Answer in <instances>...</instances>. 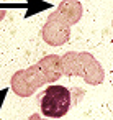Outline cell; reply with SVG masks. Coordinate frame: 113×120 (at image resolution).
<instances>
[{
	"label": "cell",
	"mask_w": 113,
	"mask_h": 120,
	"mask_svg": "<svg viewBox=\"0 0 113 120\" xmlns=\"http://www.w3.org/2000/svg\"><path fill=\"white\" fill-rule=\"evenodd\" d=\"M62 66L66 76H80L87 84L98 86L105 79L102 64L95 59L93 54L82 51H69L62 56Z\"/></svg>",
	"instance_id": "obj_1"
},
{
	"label": "cell",
	"mask_w": 113,
	"mask_h": 120,
	"mask_svg": "<svg viewBox=\"0 0 113 120\" xmlns=\"http://www.w3.org/2000/svg\"><path fill=\"white\" fill-rule=\"evenodd\" d=\"M44 84H48V81L38 63L26 69L17 71L10 79V89L18 97H30Z\"/></svg>",
	"instance_id": "obj_2"
},
{
	"label": "cell",
	"mask_w": 113,
	"mask_h": 120,
	"mask_svg": "<svg viewBox=\"0 0 113 120\" xmlns=\"http://www.w3.org/2000/svg\"><path fill=\"white\" fill-rule=\"evenodd\" d=\"M71 92L64 86H49L41 97V113L48 118H61L69 112Z\"/></svg>",
	"instance_id": "obj_3"
},
{
	"label": "cell",
	"mask_w": 113,
	"mask_h": 120,
	"mask_svg": "<svg viewBox=\"0 0 113 120\" xmlns=\"http://www.w3.org/2000/svg\"><path fill=\"white\" fill-rule=\"evenodd\" d=\"M41 36L43 41L49 46H62L71 38V25L61 13L54 10L43 25Z\"/></svg>",
	"instance_id": "obj_4"
},
{
	"label": "cell",
	"mask_w": 113,
	"mask_h": 120,
	"mask_svg": "<svg viewBox=\"0 0 113 120\" xmlns=\"http://www.w3.org/2000/svg\"><path fill=\"white\" fill-rule=\"evenodd\" d=\"M48 84H53L56 82L62 74H64V66H62V56H57V54H48L44 58H41L38 61Z\"/></svg>",
	"instance_id": "obj_5"
},
{
	"label": "cell",
	"mask_w": 113,
	"mask_h": 120,
	"mask_svg": "<svg viewBox=\"0 0 113 120\" xmlns=\"http://www.w3.org/2000/svg\"><path fill=\"white\" fill-rule=\"evenodd\" d=\"M0 8H26L25 10V18H30L36 13H41L48 8H53V5L46 0H26V5H20V4H0Z\"/></svg>",
	"instance_id": "obj_6"
},
{
	"label": "cell",
	"mask_w": 113,
	"mask_h": 120,
	"mask_svg": "<svg viewBox=\"0 0 113 120\" xmlns=\"http://www.w3.org/2000/svg\"><path fill=\"white\" fill-rule=\"evenodd\" d=\"M56 12L61 13L69 22V25L72 26V25H75L82 18V12L84 10H82L80 2H64V0H61V4L57 5Z\"/></svg>",
	"instance_id": "obj_7"
},
{
	"label": "cell",
	"mask_w": 113,
	"mask_h": 120,
	"mask_svg": "<svg viewBox=\"0 0 113 120\" xmlns=\"http://www.w3.org/2000/svg\"><path fill=\"white\" fill-rule=\"evenodd\" d=\"M8 90H10V87H4V89H0V110H2V105H4V100H5V97H7V94H8Z\"/></svg>",
	"instance_id": "obj_8"
},
{
	"label": "cell",
	"mask_w": 113,
	"mask_h": 120,
	"mask_svg": "<svg viewBox=\"0 0 113 120\" xmlns=\"http://www.w3.org/2000/svg\"><path fill=\"white\" fill-rule=\"evenodd\" d=\"M26 120H46V118H41V117H39L38 113H33V115H30V117H28Z\"/></svg>",
	"instance_id": "obj_9"
},
{
	"label": "cell",
	"mask_w": 113,
	"mask_h": 120,
	"mask_svg": "<svg viewBox=\"0 0 113 120\" xmlns=\"http://www.w3.org/2000/svg\"><path fill=\"white\" fill-rule=\"evenodd\" d=\"M5 15H7V10H2V8H0V22L5 18Z\"/></svg>",
	"instance_id": "obj_10"
},
{
	"label": "cell",
	"mask_w": 113,
	"mask_h": 120,
	"mask_svg": "<svg viewBox=\"0 0 113 120\" xmlns=\"http://www.w3.org/2000/svg\"><path fill=\"white\" fill-rule=\"evenodd\" d=\"M64 2H79V0H64Z\"/></svg>",
	"instance_id": "obj_11"
},
{
	"label": "cell",
	"mask_w": 113,
	"mask_h": 120,
	"mask_svg": "<svg viewBox=\"0 0 113 120\" xmlns=\"http://www.w3.org/2000/svg\"><path fill=\"white\" fill-rule=\"evenodd\" d=\"M111 26H113V22H111Z\"/></svg>",
	"instance_id": "obj_12"
}]
</instances>
